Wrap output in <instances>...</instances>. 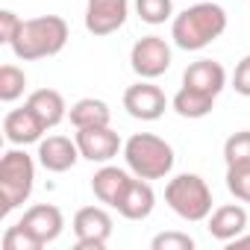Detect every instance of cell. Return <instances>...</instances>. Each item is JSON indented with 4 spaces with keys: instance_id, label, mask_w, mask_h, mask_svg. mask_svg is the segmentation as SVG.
<instances>
[{
    "instance_id": "6da1fadb",
    "label": "cell",
    "mask_w": 250,
    "mask_h": 250,
    "mask_svg": "<svg viewBox=\"0 0 250 250\" xmlns=\"http://www.w3.org/2000/svg\"><path fill=\"white\" fill-rule=\"evenodd\" d=\"M227 30V12L218 3H194L171 24V39L180 50H203Z\"/></svg>"
},
{
    "instance_id": "7a4b0ae2",
    "label": "cell",
    "mask_w": 250,
    "mask_h": 250,
    "mask_svg": "<svg viewBox=\"0 0 250 250\" xmlns=\"http://www.w3.org/2000/svg\"><path fill=\"white\" fill-rule=\"evenodd\" d=\"M68 44V24L59 15H39L21 24L15 42L9 44L12 53L24 62H36V59H47L62 53V47Z\"/></svg>"
},
{
    "instance_id": "3957f363",
    "label": "cell",
    "mask_w": 250,
    "mask_h": 250,
    "mask_svg": "<svg viewBox=\"0 0 250 250\" xmlns=\"http://www.w3.org/2000/svg\"><path fill=\"white\" fill-rule=\"evenodd\" d=\"M124 159H127V168L142 180H165L177 162L174 147L153 133L130 136L124 145Z\"/></svg>"
},
{
    "instance_id": "277c9868",
    "label": "cell",
    "mask_w": 250,
    "mask_h": 250,
    "mask_svg": "<svg viewBox=\"0 0 250 250\" xmlns=\"http://www.w3.org/2000/svg\"><path fill=\"white\" fill-rule=\"evenodd\" d=\"M36 186V162L27 150H9L0 159V200H3V215L18 209L24 200H30Z\"/></svg>"
},
{
    "instance_id": "5b68a950",
    "label": "cell",
    "mask_w": 250,
    "mask_h": 250,
    "mask_svg": "<svg viewBox=\"0 0 250 250\" xmlns=\"http://www.w3.org/2000/svg\"><path fill=\"white\" fill-rule=\"evenodd\" d=\"M165 203L183 221H206L212 215V188L197 174H180L168 180Z\"/></svg>"
},
{
    "instance_id": "8992f818",
    "label": "cell",
    "mask_w": 250,
    "mask_h": 250,
    "mask_svg": "<svg viewBox=\"0 0 250 250\" xmlns=\"http://www.w3.org/2000/svg\"><path fill=\"white\" fill-rule=\"evenodd\" d=\"M77 250H103L112 235V215L103 206H83L74 215Z\"/></svg>"
},
{
    "instance_id": "52a82bcc",
    "label": "cell",
    "mask_w": 250,
    "mask_h": 250,
    "mask_svg": "<svg viewBox=\"0 0 250 250\" xmlns=\"http://www.w3.org/2000/svg\"><path fill=\"white\" fill-rule=\"evenodd\" d=\"M130 65L142 80H156L171 68V47L159 36H145L133 44Z\"/></svg>"
},
{
    "instance_id": "ba28073f",
    "label": "cell",
    "mask_w": 250,
    "mask_h": 250,
    "mask_svg": "<svg viewBox=\"0 0 250 250\" xmlns=\"http://www.w3.org/2000/svg\"><path fill=\"white\" fill-rule=\"evenodd\" d=\"M124 109L136 121H159L168 109V97L159 85H153L150 80H142L124 91Z\"/></svg>"
},
{
    "instance_id": "9c48e42d",
    "label": "cell",
    "mask_w": 250,
    "mask_h": 250,
    "mask_svg": "<svg viewBox=\"0 0 250 250\" xmlns=\"http://www.w3.org/2000/svg\"><path fill=\"white\" fill-rule=\"evenodd\" d=\"M77 147H80V153H83V159H88V162H100V165H106V162H112L121 150H124V145H121V136L109 127H83V130H77Z\"/></svg>"
},
{
    "instance_id": "30bf717a",
    "label": "cell",
    "mask_w": 250,
    "mask_h": 250,
    "mask_svg": "<svg viewBox=\"0 0 250 250\" xmlns=\"http://www.w3.org/2000/svg\"><path fill=\"white\" fill-rule=\"evenodd\" d=\"M127 15H130V0H88L85 30L91 36H112L124 27Z\"/></svg>"
},
{
    "instance_id": "8fae6325",
    "label": "cell",
    "mask_w": 250,
    "mask_h": 250,
    "mask_svg": "<svg viewBox=\"0 0 250 250\" xmlns=\"http://www.w3.org/2000/svg\"><path fill=\"white\" fill-rule=\"evenodd\" d=\"M77 159H83L77 139L71 142L68 136H47L39 142V165L50 174H65L77 165Z\"/></svg>"
},
{
    "instance_id": "7c38bea8",
    "label": "cell",
    "mask_w": 250,
    "mask_h": 250,
    "mask_svg": "<svg viewBox=\"0 0 250 250\" xmlns=\"http://www.w3.org/2000/svg\"><path fill=\"white\" fill-rule=\"evenodd\" d=\"M21 224H24V227L36 235V241L44 247V244H50V241H56V238L62 235V229H65V215H62V209L53 206V203H36V206H30V209L24 212Z\"/></svg>"
},
{
    "instance_id": "4fadbf2b",
    "label": "cell",
    "mask_w": 250,
    "mask_h": 250,
    "mask_svg": "<svg viewBox=\"0 0 250 250\" xmlns=\"http://www.w3.org/2000/svg\"><path fill=\"white\" fill-rule=\"evenodd\" d=\"M153 206H156V194L150 188V180H142V177L133 174L127 191L121 194L115 209H118L121 218H127V221H145V218H150Z\"/></svg>"
},
{
    "instance_id": "5bb4252c",
    "label": "cell",
    "mask_w": 250,
    "mask_h": 250,
    "mask_svg": "<svg viewBox=\"0 0 250 250\" xmlns=\"http://www.w3.org/2000/svg\"><path fill=\"white\" fill-rule=\"evenodd\" d=\"M42 133H44V124L36 118V112L27 103L21 109L6 112V118H3V136H6L9 145L27 147L33 142H42Z\"/></svg>"
},
{
    "instance_id": "9a60e30c",
    "label": "cell",
    "mask_w": 250,
    "mask_h": 250,
    "mask_svg": "<svg viewBox=\"0 0 250 250\" xmlns=\"http://www.w3.org/2000/svg\"><path fill=\"white\" fill-rule=\"evenodd\" d=\"M183 85L218 97V94L224 91V85H227V71H224V65L215 62V59H197V62H191V65L186 68Z\"/></svg>"
},
{
    "instance_id": "2e32d148",
    "label": "cell",
    "mask_w": 250,
    "mask_h": 250,
    "mask_svg": "<svg viewBox=\"0 0 250 250\" xmlns=\"http://www.w3.org/2000/svg\"><path fill=\"white\" fill-rule=\"evenodd\" d=\"M209 221V235L229 244L232 238H238L244 229H247V209L238 206V203H227V206H218L212 209V215L206 218Z\"/></svg>"
},
{
    "instance_id": "e0dca14e",
    "label": "cell",
    "mask_w": 250,
    "mask_h": 250,
    "mask_svg": "<svg viewBox=\"0 0 250 250\" xmlns=\"http://www.w3.org/2000/svg\"><path fill=\"white\" fill-rule=\"evenodd\" d=\"M130 174L124 171V168H115V165H103L94 177H91V191H94V197L100 200V203H106V206H118V200H121V194L127 191V186H130Z\"/></svg>"
},
{
    "instance_id": "ac0fdd59",
    "label": "cell",
    "mask_w": 250,
    "mask_h": 250,
    "mask_svg": "<svg viewBox=\"0 0 250 250\" xmlns=\"http://www.w3.org/2000/svg\"><path fill=\"white\" fill-rule=\"evenodd\" d=\"M27 106L36 112V118L44 124V130H53L65 121L68 115V106H65V97L56 91V88H39L27 97Z\"/></svg>"
},
{
    "instance_id": "d6986e66",
    "label": "cell",
    "mask_w": 250,
    "mask_h": 250,
    "mask_svg": "<svg viewBox=\"0 0 250 250\" xmlns=\"http://www.w3.org/2000/svg\"><path fill=\"white\" fill-rule=\"evenodd\" d=\"M68 118L77 130L83 127H106L112 121V112H109V103L106 100H97V97H83L77 100L71 109H68Z\"/></svg>"
},
{
    "instance_id": "ffe728a7",
    "label": "cell",
    "mask_w": 250,
    "mask_h": 250,
    "mask_svg": "<svg viewBox=\"0 0 250 250\" xmlns=\"http://www.w3.org/2000/svg\"><path fill=\"white\" fill-rule=\"evenodd\" d=\"M171 106H174V112H177L180 118H191V121H197V118H206V115L215 109V97L206 94V91H197V88L183 85V88L174 94Z\"/></svg>"
},
{
    "instance_id": "44dd1931",
    "label": "cell",
    "mask_w": 250,
    "mask_h": 250,
    "mask_svg": "<svg viewBox=\"0 0 250 250\" xmlns=\"http://www.w3.org/2000/svg\"><path fill=\"white\" fill-rule=\"evenodd\" d=\"M27 88V74L15 65H3L0 68V100L3 103H15Z\"/></svg>"
},
{
    "instance_id": "7402d4cb",
    "label": "cell",
    "mask_w": 250,
    "mask_h": 250,
    "mask_svg": "<svg viewBox=\"0 0 250 250\" xmlns=\"http://www.w3.org/2000/svg\"><path fill=\"white\" fill-rule=\"evenodd\" d=\"M224 159H227V168L250 165V130H238L224 142Z\"/></svg>"
},
{
    "instance_id": "603a6c76",
    "label": "cell",
    "mask_w": 250,
    "mask_h": 250,
    "mask_svg": "<svg viewBox=\"0 0 250 250\" xmlns=\"http://www.w3.org/2000/svg\"><path fill=\"white\" fill-rule=\"evenodd\" d=\"M136 15L145 24H165L174 15V3L171 0H136Z\"/></svg>"
},
{
    "instance_id": "cb8c5ba5",
    "label": "cell",
    "mask_w": 250,
    "mask_h": 250,
    "mask_svg": "<svg viewBox=\"0 0 250 250\" xmlns=\"http://www.w3.org/2000/svg\"><path fill=\"white\" fill-rule=\"evenodd\" d=\"M3 250H42V244L36 241V235L18 221L15 227H9L3 232Z\"/></svg>"
},
{
    "instance_id": "d4e9b609",
    "label": "cell",
    "mask_w": 250,
    "mask_h": 250,
    "mask_svg": "<svg viewBox=\"0 0 250 250\" xmlns=\"http://www.w3.org/2000/svg\"><path fill=\"white\" fill-rule=\"evenodd\" d=\"M227 188L232 197L250 203V165H235L227 168Z\"/></svg>"
},
{
    "instance_id": "484cf974",
    "label": "cell",
    "mask_w": 250,
    "mask_h": 250,
    "mask_svg": "<svg viewBox=\"0 0 250 250\" xmlns=\"http://www.w3.org/2000/svg\"><path fill=\"white\" fill-rule=\"evenodd\" d=\"M153 250H194V238L186 232H159L150 241Z\"/></svg>"
},
{
    "instance_id": "4316f807",
    "label": "cell",
    "mask_w": 250,
    "mask_h": 250,
    "mask_svg": "<svg viewBox=\"0 0 250 250\" xmlns=\"http://www.w3.org/2000/svg\"><path fill=\"white\" fill-rule=\"evenodd\" d=\"M21 18L12 12V9H3L0 12V42L3 44H12L15 42V36H18V30H21Z\"/></svg>"
},
{
    "instance_id": "83f0119b",
    "label": "cell",
    "mask_w": 250,
    "mask_h": 250,
    "mask_svg": "<svg viewBox=\"0 0 250 250\" xmlns=\"http://www.w3.org/2000/svg\"><path fill=\"white\" fill-rule=\"evenodd\" d=\"M232 88L241 94V97H250V53L235 65V74H232Z\"/></svg>"
},
{
    "instance_id": "f1b7e54d",
    "label": "cell",
    "mask_w": 250,
    "mask_h": 250,
    "mask_svg": "<svg viewBox=\"0 0 250 250\" xmlns=\"http://www.w3.org/2000/svg\"><path fill=\"white\" fill-rule=\"evenodd\" d=\"M229 247H232V250H241V247H250V235H238V238H232V241H229Z\"/></svg>"
}]
</instances>
